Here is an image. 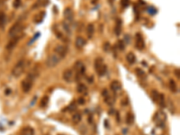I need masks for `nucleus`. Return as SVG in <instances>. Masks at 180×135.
I'll list each match as a JSON object with an SVG mask.
<instances>
[{
    "instance_id": "f257e3e1",
    "label": "nucleus",
    "mask_w": 180,
    "mask_h": 135,
    "mask_svg": "<svg viewBox=\"0 0 180 135\" xmlns=\"http://www.w3.org/2000/svg\"><path fill=\"white\" fill-rule=\"evenodd\" d=\"M95 70L97 72L99 77H103L106 75L107 68L106 65L104 63V61L102 58H96L95 61Z\"/></svg>"
},
{
    "instance_id": "f03ea898",
    "label": "nucleus",
    "mask_w": 180,
    "mask_h": 135,
    "mask_svg": "<svg viewBox=\"0 0 180 135\" xmlns=\"http://www.w3.org/2000/svg\"><path fill=\"white\" fill-rule=\"evenodd\" d=\"M25 67H26V61H25V59H21V61H19L13 68V70H12L13 76L16 78L20 77L21 75L24 73V71L25 70Z\"/></svg>"
},
{
    "instance_id": "7ed1b4c3",
    "label": "nucleus",
    "mask_w": 180,
    "mask_h": 135,
    "mask_svg": "<svg viewBox=\"0 0 180 135\" xmlns=\"http://www.w3.org/2000/svg\"><path fill=\"white\" fill-rule=\"evenodd\" d=\"M22 30H24V25L17 22L9 29L8 35H9V37H11V38H13V37L20 36V34L22 32Z\"/></svg>"
},
{
    "instance_id": "20e7f679",
    "label": "nucleus",
    "mask_w": 180,
    "mask_h": 135,
    "mask_svg": "<svg viewBox=\"0 0 180 135\" xmlns=\"http://www.w3.org/2000/svg\"><path fill=\"white\" fill-rule=\"evenodd\" d=\"M61 59H62V58H61L56 53H52L47 58L46 65L48 68H54L55 66H57L59 62H61Z\"/></svg>"
},
{
    "instance_id": "39448f33",
    "label": "nucleus",
    "mask_w": 180,
    "mask_h": 135,
    "mask_svg": "<svg viewBox=\"0 0 180 135\" xmlns=\"http://www.w3.org/2000/svg\"><path fill=\"white\" fill-rule=\"evenodd\" d=\"M74 71L77 75V80H78L79 77L81 76V75H83L86 71V67H85L84 63L80 61H78L74 64Z\"/></svg>"
},
{
    "instance_id": "423d86ee",
    "label": "nucleus",
    "mask_w": 180,
    "mask_h": 135,
    "mask_svg": "<svg viewBox=\"0 0 180 135\" xmlns=\"http://www.w3.org/2000/svg\"><path fill=\"white\" fill-rule=\"evenodd\" d=\"M63 78L68 83H72L75 80H77V75L74 70L68 69L63 72Z\"/></svg>"
},
{
    "instance_id": "0eeeda50",
    "label": "nucleus",
    "mask_w": 180,
    "mask_h": 135,
    "mask_svg": "<svg viewBox=\"0 0 180 135\" xmlns=\"http://www.w3.org/2000/svg\"><path fill=\"white\" fill-rule=\"evenodd\" d=\"M103 96H104V102L107 104V106H112L115 103V95H111L109 94L108 90L104 88L103 90V93H102Z\"/></svg>"
},
{
    "instance_id": "6e6552de",
    "label": "nucleus",
    "mask_w": 180,
    "mask_h": 135,
    "mask_svg": "<svg viewBox=\"0 0 180 135\" xmlns=\"http://www.w3.org/2000/svg\"><path fill=\"white\" fill-rule=\"evenodd\" d=\"M54 52L57 55H59V57L63 59L68 53V47L65 46V45H61V44L57 45L54 49Z\"/></svg>"
},
{
    "instance_id": "1a4fd4ad",
    "label": "nucleus",
    "mask_w": 180,
    "mask_h": 135,
    "mask_svg": "<svg viewBox=\"0 0 180 135\" xmlns=\"http://www.w3.org/2000/svg\"><path fill=\"white\" fill-rule=\"evenodd\" d=\"M135 47L139 50H142L145 48V42L140 33H136L135 35Z\"/></svg>"
},
{
    "instance_id": "9d476101",
    "label": "nucleus",
    "mask_w": 180,
    "mask_h": 135,
    "mask_svg": "<svg viewBox=\"0 0 180 135\" xmlns=\"http://www.w3.org/2000/svg\"><path fill=\"white\" fill-rule=\"evenodd\" d=\"M33 80L30 79L29 78H26L25 79H24L22 81V91L25 93H28L30 90H31L32 87H33Z\"/></svg>"
},
{
    "instance_id": "9b49d317",
    "label": "nucleus",
    "mask_w": 180,
    "mask_h": 135,
    "mask_svg": "<svg viewBox=\"0 0 180 135\" xmlns=\"http://www.w3.org/2000/svg\"><path fill=\"white\" fill-rule=\"evenodd\" d=\"M165 120H166V115H165L164 112H157L156 115L154 116V121L160 127L164 125Z\"/></svg>"
},
{
    "instance_id": "f8f14e48",
    "label": "nucleus",
    "mask_w": 180,
    "mask_h": 135,
    "mask_svg": "<svg viewBox=\"0 0 180 135\" xmlns=\"http://www.w3.org/2000/svg\"><path fill=\"white\" fill-rule=\"evenodd\" d=\"M63 16L68 22H72L74 20V12L70 7H67L63 12Z\"/></svg>"
},
{
    "instance_id": "ddd939ff",
    "label": "nucleus",
    "mask_w": 180,
    "mask_h": 135,
    "mask_svg": "<svg viewBox=\"0 0 180 135\" xmlns=\"http://www.w3.org/2000/svg\"><path fill=\"white\" fill-rule=\"evenodd\" d=\"M87 44V40L85 38L81 36H78L76 38V41H75V45H76V47L78 49H82L86 46Z\"/></svg>"
},
{
    "instance_id": "4468645a",
    "label": "nucleus",
    "mask_w": 180,
    "mask_h": 135,
    "mask_svg": "<svg viewBox=\"0 0 180 135\" xmlns=\"http://www.w3.org/2000/svg\"><path fill=\"white\" fill-rule=\"evenodd\" d=\"M20 40V36H17V37H13V38L10 39V41L8 42V43L6 44V49L7 50H11V49H14V47L16 46V44L18 43Z\"/></svg>"
},
{
    "instance_id": "2eb2a0df",
    "label": "nucleus",
    "mask_w": 180,
    "mask_h": 135,
    "mask_svg": "<svg viewBox=\"0 0 180 135\" xmlns=\"http://www.w3.org/2000/svg\"><path fill=\"white\" fill-rule=\"evenodd\" d=\"M110 87H111V90L114 93H117L119 91H121V89H122L121 84H120V82L117 80L112 81V83L110 84Z\"/></svg>"
},
{
    "instance_id": "dca6fc26",
    "label": "nucleus",
    "mask_w": 180,
    "mask_h": 135,
    "mask_svg": "<svg viewBox=\"0 0 180 135\" xmlns=\"http://www.w3.org/2000/svg\"><path fill=\"white\" fill-rule=\"evenodd\" d=\"M44 17H45V12H43V11L39 12L33 16V22H35V24H40V22H42L43 21Z\"/></svg>"
},
{
    "instance_id": "f3484780",
    "label": "nucleus",
    "mask_w": 180,
    "mask_h": 135,
    "mask_svg": "<svg viewBox=\"0 0 180 135\" xmlns=\"http://www.w3.org/2000/svg\"><path fill=\"white\" fill-rule=\"evenodd\" d=\"M20 135H34V130L32 128V127H25L24 129L21 131Z\"/></svg>"
},
{
    "instance_id": "a211bd4d",
    "label": "nucleus",
    "mask_w": 180,
    "mask_h": 135,
    "mask_svg": "<svg viewBox=\"0 0 180 135\" xmlns=\"http://www.w3.org/2000/svg\"><path fill=\"white\" fill-rule=\"evenodd\" d=\"M50 3V0H37L35 5H33V8L36 7H45L47 6Z\"/></svg>"
},
{
    "instance_id": "6ab92c4d",
    "label": "nucleus",
    "mask_w": 180,
    "mask_h": 135,
    "mask_svg": "<svg viewBox=\"0 0 180 135\" xmlns=\"http://www.w3.org/2000/svg\"><path fill=\"white\" fill-rule=\"evenodd\" d=\"M126 59H127V62L132 65L136 62V56H135L132 52H129V53L126 55Z\"/></svg>"
},
{
    "instance_id": "aec40b11",
    "label": "nucleus",
    "mask_w": 180,
    "mask_h": 135,
    "mask_svg": "<svg viewBox=\"0 0 180 135\" xmlns=\"http://www.w3.org/2000/svg\"><path fill=\"white\" fill-rule=\"evenodd\" d=\"M125 121H126V123L128 125H132L134 123V115H133V114H132V112H128L127 115H126Z\"/></svg>"
},
{
    "instance_id": "412c9836",
    "label": "nucleus",
    "mask_w": 180,
    "mask_h": 135,
    "mask_svg": "<svg viewBox=\"0 0 180 135\" xmlns=\"http://www.w3.org/2000/svg\"><path fill=\"white\" fill-rule=\"evenodd\" d=\"M95 33V26L93 24H89L87 27V33L88 35V37H92V35Z\"/></svg>"
},
{
    "instance_id": "4be33fe9",
    "label": "nucleus",
    "mask_w": 180,
    "mask_h": 135,
    "mask_svg": "<svg viewBox=\"0 0 180 135\" xmlns=\"http://www.w3.org/2000/svg\"><path fill=\"white\" fill-rule=\"evenodd\" d=\"M121 31H122V21L121 20H117L116 25H115V34L119 35L120 33H121Z\"/></svg>"
},
{
    "instance_id": "5701e85b",
    "label": "nucleus",
    "mask_w": 180,
    "mask_h": 135,
    "mask_svg": "<svg viewBox=\"0 0 180 135\" xmlns=\"http://www.w3.org/2000/svg\"><path fill=\"white\" fill-rule=\"evenodd\" d=\"M135 72H136V75H137V77L141 78V79H145L147 78L146 76V73L142 70L141 69H136L135 70Z\"/></svg>"
},
{
    "instance_id": "b1692460",
    "label": "nucleus",
    "mask_w": 180,
    "mask_h": 135,
    "mask_svg": "<svg viewBox=\"0 0 180 135\" xmlns=\"http://www.w3.org/2000/svg\"><path fill=\"white\" fill-rule=\"evenodd\" d=\"M48 103H49V96L48 95H44L42 98L41 102H40V107H42V108L46 107Z\"/></svg>"
},
{
    "instance_id": "393cba45",
    "label": "nucleus",
    "mask_w": 180,
    "mask_h": 135,
    "mask_svg": "<svg viewBox=\"0 0 180 135\" xmlns=\"http://www.w3.org/2000/svg\"><path fill=\"white\" fill-rule=\"evenodd\" d=\"M77 91L80 94H86L87 91V88L84 84H78V86L77 87Z\"/></svg>"
},
{
    "instance_id": "a878e982",
    "label": "nucleus",
    "mask_w": 180,
    "mask_h": 135,
    "mask_svg": "<svg viewBox=\"0 0 180 135\" xmlns=\"http://www.w3.org/2000/svg\"><path fill=\"white\" fill-rule=\"evenodd\" d=\"M169 88L170 90L173 93H176L177 91V84H176V82L173 80V79H170L169 80Z\"/></svg>"
},
{
    "instance_id": "bb28decb",
    "label": "nucleus",
    "mask_w": 180,
    "mask_h": 135,
    "mask_svg": "<svg viewBox=\"0 0 180 135\" xmlns=\"http://www.w3.org/2000/svg\"><path fill=\"white\" fill-rule=\"evenodd\" d=\"M72 121L74 123H78L80 121H81V115L79 112H76V114H74L73 116H72Z\"/></svg>"
},
{
    "instance_id": "cd10ccee",
    "label": "nucleus",
    "mask_w": 180,
    "mask_h": 135,
    "mask_svg": "<svg viewBox=\"0 0 180 135\" xmlns=\"http://www.w3.org/2000/svg\"><path fill=\"white\" fill-rule=\"evenodd\" d=\"M160 94L158 92L157 90H152L151 91V98L153 99V101L158 103V101H159V99H160Z\"/></svg>"
},
{
    "instance_id": "c85d7f7f",
    "label": "nucleus",
    "mask_w": 180,
    "mask_h": 135,
    "mask_svg": "<svg viewBox=\"0 0 180 135\" xmlns=\"http://www.w3.org/2000/svg\"><path fill=\"white\" fill-rule=\"evenodd\" d=\"M6 16L4 12H0V27H3L5 24Z\"/></svg>"
},
{
    "instance_id": "c756f323",
    "label": "nucleus",
    "mask_w": 180,
    "mask_h": 135,
    "mask_svg": "<svg viewBox=\"0 0 180 135\" xmlns=\"http://www.w3.org/2000/svg\"><path fill=\"white\" fill-rule=\"evenodd\" d=\"M116 47L119 50H123L125 49V43L122 40H119L117 42H116Z\"/></svg>"
},
{
    "instance_id": "7c9ffc66",
    "label": "nucleus",
    "mask_w": 180,
    "mask_h": 135,
    "mask_svg": "<svg viewBox=\"0 0 180 135\" xmlns=\"http://www.w3.org/2000/svg\"><path fill=\"white\" fill-rule=\"evenodd\" d=\"M13 5L14 8H18V7L21 5V0H14L13 3Z\"/></svg>"
},
{
    "instance_id": "2f4dec72",
    "label": "nucleus",
    "mask_w": 180,
    "mask_h": 135,
    "mask_svg": "<svg viewBox=\"0 0 180 135\" xmlns=\"http://www.w3.org/2000/svg\"><path fill=\"white\" fill-rule=\"evenodd\" d=\"M110 48H111V47H110V43H109V42H106V43H104V50H106V51H108Z\"/></svg>"
},
{
    "instance_id": "473e14b6",
    "label": "nucleus",
    "mask_w": 180,
    "mask_h": 135,
    "mask_svg": "<svg viewBox=\"0 0 180 135\" xmlns=\"http://www.w3.org/2000/svg\"><path fill=\"white\" fill-rule=\"evenodd\" d=\"M121 3H122V5L123 7H126V6L129 5V0H122Z\"/></svg>"
},
{
    "instance_id": "72a5a7b5",
    "label": "nucleus",
    "mask_w": 180,
    "mask_h": 135,
    "mask_svg": "<svg viewBox=\"0 0 180 135\" xmlns=\"http://www.w3.org/2000/svg\"><path fill=\"white\" fill-rule=\"evenodd\" d=\"M78 103L79 104H85V99H83L81 97V98H79L78 100Z\"/></svg>"
},
{
    "instance_id": "f704fd0d",
    "label": "nucleus",
    "mask_w": 180,
    "mask_h": 135,
    "mask_svg": "<svg viewBox=\"0 0 180 135\" xmlns=\"http://www.w3.org/2000/svg\"><path fill=\"white\" fill-rule=\"evenodd\" d=\"M175 74H176V76L177 77V78H180V75H179V69H177V70H175Z\"/></svg>"
},
{
    "instance_id": "c9c22d12",
    "label": "nucleus",
    "mask_w": 180,
    "mask_h": 135,
    "mask_svg": "<svg viewBox=\"0 0 180 135\" xmlns=\"http://www.w3.org/2000/svg\"><path fill=\"white\" fill-rule=\"evenodd\" d=\"M59 135H64V134H59Z\"/></svg>"
}]
</instances>
